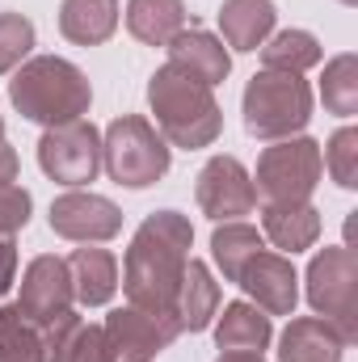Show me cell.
I'll return each mask as SVG.
<instances>
[{"label": "cell", "mask_w": 358, "mask_h": 362, "mask_svg": "<svg viewBox=\"0 0 358 362\" xmlns=\"http://www.w3.org/2000/svg\"><path fill=\"white\" fill-rule=\"evenodd\" d=\"M194 228L181 211H152L139 232L131 236V249L122 257V291L131 308L173 316L181 270L190 262Z\"/></svg>", "instance_id": "obj_1"}, {"label": "cell", "mask_w": 358, "mask_h": 362, "mask_svg": "<svg viewBox=\"0 0 358 362\" xmlns=\"http://www.w3.org/2000/svg\"><path fill=\"white\" fill-rule=\"evenodd\" d=\"M8 101L21 118L38 122V127H64L85 118L93 105L89 76L59 55H34L25 59L13 81H8Z\"/></svg>", "instance_id": "obj_2"}, {"label": "cell", "mask_w": 358, "mask_h": 362, "mask_svg": "<svg viewBox=\"0 0 358 362\" xmlns=\"http://www.w3.org/2000/svg\"><path fill=\"white\" fill-rule=\"evenodd\" d=\"M148 105L156 114L161 139L173 148H185V152L211 148L224 131V110H219L215 93L169 64L156 68V76L148 81Z\"/></svg>", "instance_id": "obj_3"}, {"label": "cell", "mask_w": 358, "mask_h": 362, "mask_svg": "<svg viewBox=\"0 0 358 362\" xmlns=\"http://www.w3.org/2000/svg\"><path fill=\"white\" fill-rule=\"evenodd\" d=\"M312 122V85L291 72H258L245 85V131L253 139H291Z\"/></svg>", "instance_id": "obj_4"}, {"label": "cell", "mask_w": 358, "mask_h": 362, "mask_svg": "<svg viewBox=\"0 0 358 362\" xmlns=\"http://www.w3.org/2000/svg\"><path fill=\"white\" fill-rule=\"evenodd\" d=\"M101 165L105 173L127 185V189H148L169 173V144L161 139V131L139 118V114H122L105 127L101 139Z\"/></svg>", "instance_id": "obj_5"}, {"label": "cell", "mask_w": 358, "mask_h": 362, "mask_svg": "<svg viewBox=\"0 0 358 362\" xmlns=\"http://www.w3.org/2000/svg\"><path fill=\"white\" fill-rule=\"evenodd\" d=\"M308 303L329 320L346 346L358 341V262L346 245L321 249L308 266Z\"/></svg>", "instance_id": "obj_6"}, {"label": "cell", "mask_w": 358, "mask_h": 362, "mask_svg": "<svg viewBox=\"0 0 358 362\" xmlns=\"http://www.w3.org/2000/svg\"><path fill=\"white\" fill-rule=\"evenodd\" d=\"M321 173H325L321 144L308 135H291L262 152L253 189L262 194V202H308L321 185Z\"/></svg>", "instance_id": "obj_7"}, {"label": "cell", "mask_w": 358, "mask_h": 362, "mask_svg": "<svg viewBox=\"0 0 358 362\" xmlns=\"http://www.w3.org/2000/svg\"><path fill=\"white\" fill-rule=\"evenodd\" d=\"M38 165L42 173L59 185H89L101 173V135L97 127L76 118L64 127H47V135L38 139Z\"/></svg>", "instance_id": "obj_8"}, {"label": "cell", "mask_w": 358, "mask_h": 362, "mask_svg": "<svg viewBox=\"0 0 358 362\" xmlns=\"http://www.w3.org/2000/svg\"><path fill=\"white\" fill-rule=\"evenodd\" d=\"M105 341L114 350L118 362H152L161 358L173 341H178V320L173 316H156V312H144V308H118L105 316Z\"/></svg>", "instance_id": "obj_9"}, {"label": "cell", "mask_w": 358, "mask_h": 362, "mask_svg": "<svg viewBox=\"0 0 358 362\" xmlns=\"http://www.w3.org/2000/svg\"><path fill=\"white\" fill-rule=\"evenodd\" d=\"M194 198H198L202 215L215 219V223H232L241 215H253V206H258L253 177L236 156H211L198 173Z\"/></svg>", "instance_id": "obj_10"}, {"label": "cell", "mask_w": 358, "mask_h": 362, "mask_svg": "<svg viewBox=\"0 0 358 362\" xmlns=\"http://www.w3.org/2000/svg\"><path fill=\"white\" fill-rule=\"evenodd\" d=\"M72 303H76V291H72V274H68V262H64V257L42 253V257H34V262L25 266L17 312H21L30 325L47 329L51 320H59L64 312H72Z\"/></svg>", "instance_id": "obj_11"}, {"label": "cell", "mask_w": 358, "mask_h": 362, "mask_svg": "<svg viewBox=\"0 0 358 362\" xmlns=\"http://www.w3.org/2000/svg\"><path fill=\"white\" fill-rule=\"evenodd\" d=\"M51 232L76 245H101L122 232V211L93 189H68L51 202Z\"/></svg>", "instance_id": "obj_12"}, {"label": "cell", "mask_w": 358, "mask_h": 362, "mask_svg": "<svg viewBox=\"0 0 358 362\" xmlns=\"http://www.w3.org/2000/svg\"><path fill=\"white\" fill-rule=\"evenodd\" d=\"M245 295L266 312V316H291L295 303H299V274L295 266L282 257V253H258L245 270H241V282Z\"/></svg>", "instance_id": "obj_13"}, {"label": "cell", "mask_w": 358, "mask_h": 362, "mask_svg": "<svg viewBox=\"0 0 358 362\" xmlns=\"http://www.w3.org/2000/svg\"><path fill=\"white\" fill-rule=\"evenodd\" d=\"M169 68L185 72L190 81H198V85H207V89H215V85L228 81L232 55H228L224 38H215V34H207V30H181L178 38L169 42Z\"/></svg>", "instance_id": "obj_14"}, {"label": "cell", "mask_w": 358, "mask_h": 362, "mask_svg": "<svg viewBox=\"0 0 358 362\" xmlns=\"http://www.w3.org/2000/svg\"><path fill=\"white\" fill-rule=\"evenodd\" d=\"M219 316V282L211 278V270L202 262H185L178 282V299H173V320L181 333H202L211 329V320Z\"/></svg>", "instance_id": "obj_15"}, {"label": "cell", "mask_w": 358, "mask_h": 362, "mask_svg": "<svg viewBox=\"0 0 358 362\" xmlns=\"http://www.w3.org/2000/svg\"><path fill=\"white\" fill-rule=\"evenodd\" d=\"M346 341L321 316H295L278 337V362H342Z\"/></svg>", "instance_id": "obj_16"}, {"label": "cell", "mask_w": 358, "mask_h": 362, "mask_svg": "<svg viewBox=\"0 0 358 362\" xmlns=\"http://www.w3.org/2000/svg\"><path fill=\"white\" fill-rule=\"evenodd\" d=\"M262 228L278 249L304 253L321 240V211L312 202H266L262 206Z\"/></svg>", "instance_id": "obj_17"}, {"label": "cell", "mask_w": 358, "mask_h": 362, "mask_svg": "<svg viewBox=\"0 0 358 362\" xmlns=\"http://www.w3.org/2000/svg\"><path fill=\"white\" fill-rule=\"evenodd\" d=\"M278 8L274 0H224L219 8V30L232 51H258L274 34Z\"/></svg>", "instance_id": "obj_18"}, {"label": "cell", "mask_w": 358, "mask_h": 362, "mask_svg": "<svg viewBox=\"0 0 358 362\" xmlns=\"http://www.w3.org/2000/svg\"><path fill=\"white\" fill-rule=\"evenodd\" d=\"M274 337V325L258 303H228L215 325V346L224 354H262Z\"/></svg>", "instance_id": "obj_19"}, {"label": "cell", "mask_w": 358, "mask_h": 362, "mask_svg": "<svg viewBox=\"0 0 358 362\" xmlns=\"http://www.w3.org/2000/svg\"><path fill=\"white\" fill-rule=\"evenodd\" d=\"M68 274L81 308H105L118 291V262L105 249H76L68 257Z\"/></svg>", "instance_id": "obj_20"}, {"label": "cell", "mask_w": 358, "mask_h": 362, "mask_svg": "<svg viewBox=\"0 0 358 362\" xmlns=\"http://www.w3.org/2000/svg\"><path fill=\"white\" fill-rule=\"evenodd\" d=\"M118 30V0H64L59 34L76 47H101Z\"/></svg>", "instance_id": "obj_21"}, {"label": "cell", "mask_w": 358, "mask_h": 362, "mask_svg": "<svg viewBox=\"0 0 358 362\" xmlns=\"http://www.w3.org/2000/svg\"><path fill=\"white\" fill-rule=\"evenodd\" d=\"M127 30L148 47H169L185 30V4L181 0H131Z\"/></svg>", "instance_id": "obj_22"}, {"label": "cell", "mask_w": 358, "mask_h": 362, "mask_svg": "<svg viewBox=\"0 0 358 362\" xmlns=\"http://www.w3.org/2000/svg\"><path fill=\"white\" fill-rule=\"evenodd\" d=\"M262 249H266V245H262V232H258L253 223H241V219L219 223L215 236H211V257H215V266H219V274H224L228 282H241V270H245Z\"/></svg>", "instance_id": "obj_23"}, {"label": "cell", "mask_w": 358, "mask_h": 362, "mask_svg": "<svg viewBox=\"0 0 358 362\" xmlns=\"http://www.w3.org/2000/svg\"><path fill=\"white\" fill-rule=\"evenodd\" d=\"M321 64V42L308 30H278L262 42V68L266 72H291L304 76L308 68Z\"/></svg>", "instance_id": "obj_24"}, {"label": "cell", "mask_w": 358, "mask_h": 362, "mask_svg": "<svg viewBox=\"0 0 358 362\" xmlns=\"http://www.w3.org/2000/svg\"><path fill=\"white\" fill-rule=\"evenodd\" d=\"M0 362H47L42 329L30 325L17 303L0 308Z\"/></svg>", "instance_id": "obj_25"}, {"label": "cell", "mask_w": 358, "mask_h": 362, "mask_svg": "<svg viewBox=\"0 0 358 362\" xmlns=\"http://www.w3.org/2000/svg\"><path fill=\"white\" fill-rule=\"evenodd\" d=\"M321 97H325V110H329V114H342V118L358 114V59L350 51L325 64Z\"/></svg>", "instance_id": "obj_26"}, {"label": "cell", "mask_w": 358, "mask_h": 362, "mask_svg": "<svg viewBox=\"0 0 358 362\" xmlns=\"http://www.w3.org/2000/svg\"><path fill=\"white\" fill-rule=\"evenodd\" d=\"M34 51V21L21 13H0V76H8Z\"/></svg>", "instance_id": "obj_27"}, {"label": "cell", "mask_w": 358, "mask_h": 362, "mask_svg": "<svg viewBox=\"0 0 358 362\" xmlns=\"http://www.w3.org/2000/svg\"><path fill=\"white\" fill-rule=\"evenodd\" d=\"M321 160L329 165V173H333V181L342 189H358V131L354 127H342L329 139V148L321 152Z\"/></svg>", "instance_id": "obj_28"}, {"label": "cell", "mask_w": 358, "mask_h": 362, "mask_svg": "<svg viewBox=\"0 0 358 362\" xmlns=\"http://www.w3.org/2000/svg\"><path fill=\"white\" fill-rule=\"evenodd\" d=\"M59 362H118V358H114V350H110V341H105V329L81 320Z\"/></svg>", "instance_id": "obj_29"}, {"label": "cell", "mask_w": 358, "mask_h": 362, "mask_svg": "<svg viewBox=\"0 0 358 362\" xmlns=\"http://www.w3.org/2000/svg\"><path fill=\"white\" fill-rule=\"evenodd\" d=\"M30 211H34L30 189H21V185H0V240H4V236H17V232L30 223Z\"/></svg>", "instance_id": "obj_30"}, {"label": "cell", "mask_w": 358, "mask_h": 362, "mask_svg": "<svg viewBox=\"0 0 358 362\" xmlns=\"http://www.w3.org/2000/svg\"><path fill=\"white\" fill-rule=\"evenodd\" d=\"M13 282H17V245H13V236H4L0 240V299L8 295Z\"/></svg>", "instance_id": "obj_31"}, {"label": "cell", "mask_w": 358, "mask_h": 362, "mask_svg": "<svg viewBox=\"0 0 358 362\" xmlns=\"http://www.w3.org/2000/svg\"><path fill=\"white\" fill-rule=\"evenodd\" d=\"M17 181V152L0 139V185H13Z\"/></svg>", "instance_id": "obj_32"}, {"label": "cell", "mask_w": 358, "mask_h": 362, "mask_svg": "<svg viewBox=\"0 0 358 362\" xmlns=\"http://www.w3.org/2000/svg\"><path fill=\"white\" fill-rule=\"evenodd\" d=\"M215 362H266L262 354H219Z\"/></svg>", "instance_id": "obj_33"}, {"label": "cell", "mask_w": 358, "mask_h": 362, "mask_svg": "<svg viewBox=\"0 0 358 362\" xmlns=\"http://www.w3.org/2000/svg\"><path fill=\"white\" fill-rule=\"evenodd\" d=\"M0 139H4V118H0Z\"/></svg>", "instance_id": "obj_34"}, {"label": "cell", "mask_w": 358, "mask_h": 362, "mask_svg": "<svg viewBox=\"0 0 358 362\" xmlns=\"http://www.w3.org/2000/svg\"><path fill=\"white\" fill-rule=\"evenodd\" d=\"M342 4H358V0H342Z\"/></svg>", "instance_id": "obj_35"}]
</instances>
